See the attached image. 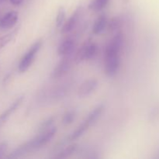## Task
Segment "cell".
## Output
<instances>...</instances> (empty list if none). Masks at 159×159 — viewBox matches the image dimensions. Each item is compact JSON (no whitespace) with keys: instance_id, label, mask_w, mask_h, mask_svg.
<instances>
[{"instance_id":"3","label":"cell","mask_w":159,"mask_h":159,"mask_svg":"<svg viewBox=\"0 0 159 159\" xmlns=\"http://www.w3.org/2000/svg\"><path fill=\"white\" fill-rule=\"evenodd\" d=\"M99 47L97 43L87 40L74 54V62L76 65L82 63L85 61H90L97 55Z\"/></svg>"},{"instance_id":"19","label":"cell","mask_w":159,"mask_h":159,"mask_svg":"<svg viewBox=\"0 0 159 159\" xmlns=\"http://www.w3.org/2000/svg\"><path fill=\"white\" fill-rule=\"evenodd\" d=\"M55 120H56V117L53 116H51V117L47 118L45 120H43L38 127L39 133L45 131V130H48V129L51 128V127H53V126H54L53 124H54Z\"/></svg>"},{"instance_id":"14","label":"cell","mask_w":159,"mask_h":159,"mask_svg":"<svg viewBox=\"0 0 159 159\" xmlns=\"http://www.w3.org/2000/svg\"><path fill=\"white\" fill-rule=\"evenodd\" d=\"M20 27H21V26L19 25L18 26H16V27L14 30H12V31H10L9 33L6 34V35L0 37V51H1L2 48H4L8 43H10V42L16 37L19 31H20Z\"/></svg>"},{"instance_id":"17","label":"cell","mask_w":159,"mask_h":159,"mask_svg":"<svg viewBox=\"0 0 159 159\" xmlns=\"http://www.w3.org/2000/svg\"><path fill=\"white\" fill-rule=\"evenodd\" d=\"M66 20V11L64 6H60L57 10V16H56L55 24L57 28H61L65 24Z\"/></svg>"},{"instance_id":"15","label":"cell","mask_w":159,"mask_h":159,"mask_svg":"<svg viewBox=\"0 0 159 159\" xmlns=\"http://www.w3.org/2000/svg\"><path fill=\"white\" fill-rule=\"evenodd\" d=\"M76 116H77V112L75 110H68L65 112L62 116L61 123L64 126H68L72 124L75 120Z\"/></svg>"},{"instance_id":"2","label":"cell","mask_w":159,"mask_h":159,"mask_svg":"<svg viewBox=\"0 0 159 159\" xmlns=\"http://www.w3.org/2000/svg\"><path fill=\"white\" fill-rule=\"evenodd\" d=\"M57 127L55 126H53L48 130L40 132L38 134L36 135L34 138L23 143L18 148H16L6 158L9 159L23 158L33 151L38 150V149L44 147L54 138L56 133H57Z\"/></svg>"},{"instance_id":"1","label":"cell","mask_w":159,"mask_h":159,"mask_svg":"<svg viewBox=\"0 0 159 159\" xmlns=\"http://www.w3.org/2000/svg\"><path fill=\"white\" fill-rule=\"evenodd\" d=\"M123 46L124 35L121 32H117L110 40L104 53V72L108 77H114L119 71Z\"/></svg>"},{"instance_id":"11","label":"cell","mask_w":159,"mask_h":159,"mask_svg":"<svg viewBox=\"0 0 159 159\" xmlns=\"http://www.w3.org/2000/svg\"><path fill=\"white\" fill-rule=\"evenodd\" d=\"M108 26V19L106 14H101L99 15L93 23V34L95 35H99L105 31V30Z\"/></svg>"},{"instance_id":"20","label":"cell","mask_w":159,"mask_h":159,"mask_svg":"<svg viewBox=\"0 0 159 159\" xmlns=\"http://www.w3.org/2000/svg\"><path fill=\"white\" fill-rule=\"evenodd\" d=\"M8 144L7 141H3V142L0 143V158H4L6 155V152L8 150Z\"/></svg>"},{"instance_id":"7","label":"cell","mask_w":159,"mask_h":159,"mask_svg":"<svg viewBox=\"0 0 159 159\" xmlns=\"http://www.w3.org/2000/svg\"><path fill=\"white\" fill-rule=\"evenodd\" d=\"M77 46V40L74 37H67L57 47V54L61 57L74 54Z\"/></svg>"},{"instance_id":"23","label":"cell","mask_w":159,"mask_h":159,"mask_svg":"<svg viewBox=\"0 0 159 159\" xmlns=\"http://www.w3.org/2000/svg\"><path fill=\"white\" fill-rule=\"evenodd\" d=\"M5 0H0V2H4Z\"/></svg>"},{"instance_id":"8","label":"cell","mask_w":159,"mask_h":159,"mask_svg":"<svg viewBox=\"0 0 159 159\" xmlns=\"http://www.w3.org/2000/svg\"><path fill=\"white\" fill-rule=\"evenodd\" d=\"M99 85V82L96 78H90L84 81L78 89V96L79 98H85L96 91Z\"/></svg>"},{"instance_id":"18","label":"cell","mask_w":159,"mask_h":159,"mask_svg":"<svg viewBox=\"0 0 159 159\" xmlns=\"http://www.w3.org/2000/svg\"><path fill=\"white\" fill-rule=\"evenodd\" d=\"M121 24H122V22H121L120 19L118 16H115L113 17L110 21H108L107 28L110 32H115L121 27Z\"/></svg>"},{"instance_id":"4","label":"cell","mask_w":159,"mask_h":159,"mask_svg":"<svg viewBox=\"0 0 159 159\" xmlns=\"http://www.w3.org/2000/svg\"><path fill=\"white\" fill-rule=\"evenodd\" d=\"M43 43V38H40L36 40L34 43L30 46L26 54L22 57L20 63L18 65V70L20 73H24L30 68L32 64L35 60L36 56L37 55L40 51V48Z\"/></svg>"},{"instance_id":"22","label":"cell","mask_w":159,"mask_h":159,"mask_svg":"<svg viewBox=\"0 0 159 159\" xmlns=\"http://www.w3.org/2000/svg\"><path fill=\"white\" fill-rule=\"evenodd\" d=\"M123 1H124V2H125V3H128V2H129V1H130V0H123Z\"/></svg>"},{"instance_id":"9","label":"cell","mask_w":159,"mask_h":159,"mask_svg":"<svg viewBox=\"0 0 159 159\" xmlns=\"http://www.w3.org/2000/svg\"><path fill=\"white\" fill-rule=\"evenodd\" d=\"M24 99V95L20 96L17 99H15V101L6 109L3 113H2L1 114H0V129H1L2 127L4 126V124L7 122L8 120L9 119V117L18 110L19 107L21 106L22 103H23Z\"/></svg>"},{"instance_id":"16","label":"cell","mask_w":159,"mask_h":159,"mask_svg":"<svg viewBox=\"0 0 159 159\" xmlns=\"http://www.w3.org/2000/svg\"><path fill=\"white\" fill-rule=\"evenodd\" d=\"M110 0H93L89 5V9L95 12H99L107 6Z\"/></svg>"},{"instance_id":"12","label":"cell","mask_w":159,"mask_h":159,"mask_svg":"<svg viewBox=\"0 0 159 159\" xmlns=\"http://www.w3.org/2000/svg\"><path fill=\"white\" fill-rule=\"evenodd\" d=\"M104 107L103 104H99V105L96 106L91 112L88 114V116H86L84 121L87 124V125L89 127H92V126L94 125L96 122H97L98 120L100 118L101 115L102 114L104 111Z\"/></svg>"},{"instance_id":"6","label":"cell","mask_w":159,"mask_h":159,"mask_svg":"<svg viewBox=\"0 0 159 159\" xmlns=\"http://www.w3.org/2000/svg\"><path fill=\"white\" fill-rule=\"evenodd\" d=\"M84 10L85 9H84V7L82 6H78L75 10L72 12L71 16L68 18V20L65 21L63 26L61 28V33L63 34H69L70 32L74 30V29H75L77 25L79 24V21L81 20V18L83 16Z\"/></svg>"},{"instance_id":"24","label":"cell","mask_w":159,"mask_h":159,"mask_svg":"<svg viewBox=\"0 0 159 159\" xmlns=\"http://www.w3.org/2000/svg\"><path fill=\"white\" fill-rule=\"evenodd\" d=\"M156 158H159V152H158V156H157Z\"/></svg>"},{"instance_id":"10","label":"cell","mask_w":159,"mask_h":159,"mask_svg":"<svg viewBox=\"0 0 159 159\" xmlns=\"http://www.w3.org/2000/svg\"><path fill=\"white\" fill-rule=\"evenodd\" d=\"M19 20V13L16 11H9L0 18V28L8 30L12 28Z\"/></svg>"},{"instance_id":"21","label":"cell","mask_w":159,"mask_h":159,"mask_svg":"<svg viewBox=\"0 0 159 159\" xmlns=\"http://www.w3.org/2000/svg\"><path fill=\"white\" fill-rule=\"evenodd\" d=\"M9 2H10L11 4H12L13 6H20V4L23 3V0H9Z\"/></svg>"},{"instance_id":"13","label":"cell","mask_w":159,"mask_h":159,"mask_svg":"<svg viewBox=\"0 0 159 159\" xmlns=\"http://www.w3.org/2000/svg\"><path fill=\"white\" fill-rule=\"evenodd\" d=\"M79 145L76 143H73V144H69V145L67 146L66 148L62 149L61 151L58 152L57 155L54 156V158H67L71 157V155H74L75 153L77 152V151L79 150Z\"/></svg>"},{"instance_id":"5","label":"cell","mask_w":159,"mask_h":159,"mask_svg":"<svg viewBox=\"0 0 159 159\" xmlns=\"http://www.w3.org/2000/svg\"><path fill=\"white\" fill-rule=\"evenodd\" d=\"M75 54V53H74ZM74 54L63 56L58 63L56 65L51 73V77L53 79H61L68 74L71 70L74 62Z\"/></svg>"}]
</instances>
